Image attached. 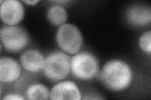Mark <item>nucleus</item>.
<instances>
[{
  "label": "nucleus",
  "instance_id": "1",
  "mask_svg": "<svg viewBox=\"0 0 151 100\" xmlns=\"http://www.w3.org/2000/svg\"><path fill=\"white\" fill-rule=\"evenodd\" d=\"M132 71L129 65L120 60H112L104 65L100 78L105 87L113 91L128 88L132 80Z\"/></svg>",
  "mask_w": 151,
  "mask_h": 100
},
{
  "label": "nucleus",
  "instance_id": "2",
  "mask_svg": "<svg viewBox=\"0 0 151 100\" xmlns=\"http://www.w3.org/2000/svg\"><path fill=\"white\" fill-rule=\"evenodd\" d=\"M42 71L45 77L52 82L64 79L70 71L69 56L64 52H52L45 58Z\"/></svg>",
  "mask_w": 151,
  "mask_h": 100
},
{
  "label": "nucleus",
  "instance_id": "3",
  "mask_svg": "<svg viewBox=\"0 0 151 100\" xmlns=\"http://www.w3.org/2000/svg\"><path fill=\"white\" fill-rule=\"evenodd\" d=\"M70 70L74 77L79 79H91L98 73V61L96 56L89 52H80L70 59Z\"/></svg>",
  "mask_w": 151,
  "mask_h": 100
},
{
  "label": "nucleus",
  "instance_id": "4",
  "mask_svg": "<svg viewBox=\"0 0 151 100\" xmlns=\"http://www.w3.org/2000/svg\"><path fill=\"white\" fill-rule=\"evenodd\" d=\"M57 43L66 53H78L83 44V36L78 28L72 24H64L57 31Z\"/></svg>",
  "mask_w": 151,
  "mask_h": 100
},
{
  "label": "nucleus",
  "instance_id": "5",
  "mask_svg": "<svg viewBox=\"0 0 151 100\" xmlns=\"http://www.w3.org/2000/svg\"><path fill=\"white\" fill-rule=\"evenodd\" d=\"M0 37L4 48L13 53L22 51L29 43V37L27 32L20 26L3 27L0 32Z\"/></svg>",
  "mask_w": 151,
  "mask_h": 100
},
{
  "label": "nucleus",
  "instance_id": "6",
  "mask_svg": "<svg viewBox=\"0 0 151 100\" xmlns=\"http://www.w3.org/2000/svg\"><path fill=\"white\" fill-rule=\"evenodd\" d=\"M0 16L1 21L9 26H15L21 22L24 16V8L17 0L1 1Z\"/></svg>",
  "mask_w": 151,
  "mask_h": 100
},
{
  "label": "nucleus",
  "instance_id": "7",
  "mask_svg": "<svg viewBox=\"0 0 151 100\" xmlns=\"http://www.w3.org/2000/svg\"><path fill=\"white\" fill-rule=\"evenodd\" d=\"M50 98L53 100H79L81 96L76 84L70 81H63L56 84L52 88L50 93Z\"/></svg>",
  "mask_w": 151,
  "mask_h": 100
},
{
  "label": "nucleus",
  "instance_id": "8",
  "mask_svg": "<svg viewBox=\"0 0 151 100\" xmlns=\"http://www.w3.org/2000/svg\"><path fill=\"white\" fill-rule=\"evenodd\" d=\"M21 67L18 62L9 57L0 60V80L5 83H13L21 75Z\"/></svg>",
  "mask_w": 151,
  "mask_h": 100
},
{
  "label": "nucleus",
  "instance_id": "9",
  "mask_svg": "<svg viewBox=\"0 0 151 100\" xmlns=\"http://www.w3.org/2000/svg\"><path fill=\"white\" fill-rule=\"evenodd\" d=\"M44 55L36 50H28L23 52L20 57L21 65L26 71L31 73L39 72L44 68Z\"/></svg>",
  "mask_w": 151,
  "mask_h": 100
},
{
  "label": "nucleus",
  "instance_id": "10",
  "mask_svg": "<svg viewBox=\"0 0 151 100\" xmlns=\"http://www.w3.org/2000/svg\"><path fill=\"white\" fill-rule=\"evenodd\" d=\"M127 18L132 25L137 26L147 25L151 21L150 9L142 5L132 6L127 11Z\"/></svg>",
  "mask_w": 151,
  "mask_h": 100
},
{
  "label": "nucleus",
  "instance_id": "11",
  "mask_svg": "<svg viewBox=\"0 0 151 100\" xmlns=\"http://www.w3.org/2000/svg\"><path fill=\"white\" fill-rule=\"evenodd\" d=\"M47 18L49 21L55 26H62L68 20V13L65 9L59 4H54L47 10Z\"/></svg>",
  "mask_w": 151,
  "mask_h": 100
},
{
  "label": "nucleus",
  "instance_id": "12",
  "mask_svg": "<svg viewBox=\"0 0 151 100\" xmlns=\"http://www.w3.org/2000/svg\"><path fill=\"white\" fill-rule=\"evenodd\" d=\"M27 96L28 99H48L50 98V92L43 84L35 83L28 87Z\"/></svg>",
  "mask_w": 151,
  "mask_h": 100
},
{
  "label": "nucleus",
  "instance_id": "13",
  "mask_svg": "<svg viewBox=\"0 0 151 100\" xmlns=\"http://www.w3.org/2000/svg\"><path fill=\"white\" fill-rule=\"evenodd\" d=\"M139 43L140 49L146 53L151 52V31L144 32L139 38Z\"/></svg>",
  "mask_w": 151,
  "mask_h": 100
},
{
  "label": "nucleus",
  "instance_id": "14",
  "mask_svg": "<svg viewBox=\"0 0 151 100\" xmlns=\"http://www.w3.org/2000/svg\"><path fill=\"white\" fill-rule=\"evenodd\" d=\"M3 100H23L24 98H23L20 95L15 93H11L6 94L5 96L3 98Z\"/></svg>",
  "mask_w": 151,
  "mask_h": 100
},
{
  "label": "nucleus",
  "instance_id": "15",
  "mask_svg": "<svg viewBox=\"0 0 151 100\" xmlns=\"http://www.w3.org/2000/svg\"><path fill=\"white\" fill-rule=\"evenodd\" d=\"M23 2L28 4V5H35V4L39 2V1L38 0H35V1H23Z\"/></svg>",
  "mask_w": 151,
  "mask_h": 100
}]
</instances>
